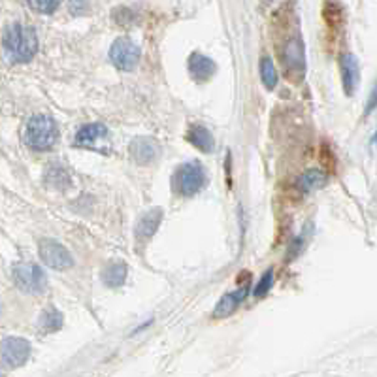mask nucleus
<instances>
[{
    "instance_id": "9",
    "label": "nucleus",
    "mask_w": 377,
    "mask_h": 377,
    "mask_svg": "<svg viewBox=\"0 0 377 377\" xmlns=\"http://www.w3.org/2000/svg\"><path fill=\"white\" fill-rule=\"evenodd\" d=\"M283 64L287 70V78L300 80L306 72V59H304V44L300 38H292L287 42L283 51Z\"/></svg>"
},
{
    "instance_id": "4",
    "label": "nucleus",
    "mask_w": 377,
    "mask_h": 377,
    "mask_svg": "<svg viewBox=\"0 0 377 377\" xmlns=\"http://www.w3.org/2000/svg\"><path fill=\"white\" fill-rule=\"evenodd\" d=\"M12 276H14L15 285H17L23 292H28V295H38L42 290H46L47 287L46 272H44L38 264L33 263L15 264Z\"/></svg>"
},
{
    "instance_id": "16",
    "label": "nucleus",
    "mask_w": 377,
    "mask_h": 377,
    "mask_svg": "<svg viewBox=\"0 0 377 377\" xmlns=\"http://www.w3.org/2000/svg\"><path fill=\"white\" fill-rule=\"evenodd\" d=\"M100 279L106 287H112V289L121 287L123 283H125V279H127V264L123 263L108 264L106 268L102 270Z\"/></svg>"
},
{
    "instance_id": "2",
    "label": "nucleus",
    "mask_w": 377,
    "mask_h": 377,
    "mask_svg": "<svg viewBox=\"0 0 377 377\" xmlns=\"http://www.w3.org/2000/svg\"><path fill=\"white\" fill-rule=\"evenodd\" d=\"M57 125L47 115H34L25 125L23 140L34 151H47L57 141Z\"/></svg>"
},
{
    "instance_id": "6",
    "label": "nucleus",
    "mask_w": 377,
    "mask_h": 377,
    "mask_svg": "<svg viewBox=\"0 0 377 377\" xmlns=\"http://www.w3.org/2000/svg\"><path fill=\"white\" fill-rule=\"evenodd\" d=\"M38 253L44 264L53 270H67L74 266V258L70 255V251L62 243L55 240H40L38 243Z\"/></svg>"
},
{
    "instance_id": "18",
    "label": "nucleus",
    "mask_w": 377,
    "mask_h": 377,
    "mask_svg": "<svg viewBox=\"0 0 377 377\" xmlns=\"http://www.w3.org/2000/svg\"><path fill=\"white\" fill-rule=\"evenodd\" d=\"M62 324H64V317L57 308H47L40 317V326L42 332H57V330L62 328Z\"/></svg>"
},
{
    "instance_id": "5",
    "label": "nucleus",
    "mask_w": 377,
    "mask_h": 377,
    "mask_svg": "<svg viewBox=\"0 0 377 377\" xmlns=\"http://www.w3.org/2000/svg\"><path fill=\"white\" fill-rule=\"evenodd\" d=\"M30 357V344L25 337L10 336L0 342V366L15 370L27 362Z\"/></svg>"
},
{
    "instance_id": "23",
    "label": "nucleus",
    "mask_w": 377,
    "mask_h": 377,
    "mask_svg": "<svg viewBox=\"0 0 377 377\" xmlns=\"http://www.w3.org/2000/svg\"><path fill=\"white\" fill-rule=\"evenodd\" d=\"M0 377H2V376H0Z\"/></svg>"
},
{
    "instance_id": "7",
    "label": "nucleus",
    "mask_w": 377,
    "mask_h": 377,
    "mask_svg": "<svg viewBox=\"0 0 377 377\" xmlns=\"http://www.w3.org/2000/svg\"><path fill=\"white\" fill-rule=\"evenodd\" d=\"M109 59L114 62V67L119 70H125V72L134 70L140 61V47L127 38H119L114 42V46L109 49Z\"/></svg>"
},
{
    "instance_id": "12",
    "label": "nucleus",
    "mask_w": 377,
    "mask_h": 377,
    "mask_svg": "<svg viewBox=\"0 0 377 377\" xmlns=\"http://www.w3.org/2000/svg\"><path fill=\"white\" fill-rule=\"evenodd\" d=\"M188 74L198 83H204V81L211 80L217 72L216 62L211 61L209 57L200 53H193L188 57Z\"/></svg>"
},
{
    "instance_id": "1",
    "label": "nucleus",
    "mask_w": 377,
    "mask_h": 377,
    "mask_svg": "<svg viewBox=\"0 0 377 377\" xmlns=\"http://www.w3.org/2000/svg\"><path fill=\"white\" fill-rule=\"evenodd\" d=\"M2 46L6 57L14 62H28L38 51V38L30 27L14 23L6 28Z\"/></svg>"
},
{
    "instance_id": "22",
    "label": "nucleus",
    "mask_w": 377,
    "mask_h": 377,
    "mask_svg": "<svg viewBox=\"0 0 377 377\" xmlns=\"http://www.w3.org/2000/svg\"><path fill=\"white\" fill-rule=\"evenodd\" d=\"M27 6L30 10H36L38 14H53L57 8L61 6V2L57 0H36V2H27Z\"/></svg>"
},
{
    "instance_id": "8",
    "label": "nucleus",
    "mask_w": 377,
    "mask_h": 377,
    "mask_svg": "<svg viewBox=\"0 0 377 377\" xmlns=\"http://www.w3.org/2000/svg\"><path fill=\"white\" fill-rule=\"evenodd\" d=\"M109 138V130L100 123H89V125H83V127L78 130L76 134L74 143L80 146V148L85 149H94V151H108L104 141Z\"/></svg>"
},
{
    "instance_id": "14",
    "label": "nucleus",
    "mask_w": 377,
    "mask_h": 377,
    "mask_svg": "<svg viewBox=\"0 0 377 377\" xmlns=\"http://www.w3.org/2000/svg\"><path fill=\"white\" fill-rule=\"evenodd\" d=\"M245 298H247V287H242V289L234 290V292L225 295V297L219 300V304L216 306V310H213V317H217V319H222V317L232 315V313H234V311L240 308V304H242Z\"/></svg>"
},
{
    "instance_id": "21",
    "label": "nucleus",
    "mask_w": 377,
    "mask_h": 377,
    "mask_svg": "<svg viewBox=\"0 0 377 377\" xmlns=\"http://www.w3.org/2000/svg\"><path fill=\"white\" fill-rule=\"evenodd\" d=\"M272 285H274V270L270 268L263 277H261V281L256 283L255 290H253V295L256 298H264L268 295V290L272 289Z\"/></svg>"
},
{
    "instance_id": "13",
    "label": "nucleus",
    "mask_w": 377,
    "mask_h": 377,
    "mask_svg": "<svg viewBox=\"0 0 377 377\" xmlns=\"http://www.w3.org/2000/svg\"><path fill=\"white\" fill-rule=\"evenodd\" d=\"M342 81H344L345 93L353 96L357 93L358 81H360V68L355 55H345L342 59Z\"/></svg>"
},
{
    "instance_id": "17",
    "label": "nucleus",
    "mask_w": 377,
    "mask_h": 377,
    "mask_svg": "<svg viewBox=\"0 0 377 377\" xmlns=\"http://www.w3.org/2000/svg\"><path fill=\"white\" fill-rule=\"evenodd\" d=\"M324 183H326V174L323 170H308L297 179V188L306 195V193H311L315 188L323 187Z\"/></svg>"
},
{
    "instance_id": "20",
    "label": "nucleus",
    "mask_w": 377,
    "mask_h": 377,
    "mask_svg": "<svg viewBox=\"0 0 377 377\" xmlns=\"http://www.w3.org/2000/svg\"><path fill=\"white\" fill-rule=\"evenodd\" d=\"M46 183L51 187L67 188L70 185V177H68L67 170L61 168V166H51L46 172Z\"/></svg>"
},
{
    "instance_id": "15",
    "label": "nucleus",
    "mask_w": 377,
    "mask_h": 377,
    "mask_svg": "<svg viewBox=\"0 0 377 377\" xmlns=\"http://www.w3.org/2000/svg\"><path fill=\"white\" fill-rule=\"evenodd\" d=\"M187 140L198 148L204 153H209L213 146H216V141H213V136L209 132L206 127H200V125H193V127L188 128L187 132Z\"/></svg>"
},
{
    "instance_id": "19",
    "label": "nucleus",
    "mask_w": 377,
    "mask_h": 377,
    "mask_svg": "<svg viewBox=\"0 0 377 377\" xmlns=\"http://www.w3.org/2000/svg\"><path fill=\"white\" fill-rule=\"evenodd\" d=\"M261 80H263L264 87L268 91H274L277 85V70L274 61L270 57H264L263 62H261Z\"/></svg>"
},
{
    "instance_id": "11",
    "label": "nucleus",
    "mask_w": 377,
    "mask_h": 377,
    "mask_svg": "<svg viewBox=\"0 0 377 377\" xmlns=\"http://www.w3.org/2000/svg\"><path fill=\"white\" fill-rule=\"evenodd\" d=\"M162 221V209L155 208V209H149L148 213H143V216L138 219L136 222V229H134V236H136V242L146 243L149 242L153 234H155L159 227H161Z\"/></svg>"
},
{
    "instance_id": "3",
    "label": "nucleus",
    "mask_w": 377,
    "mask_h": 377,
    "mask_svg": "<svg viewBox=\"0 0 377 377\" xmlns=\"http://www.w3.org/2000/svg\"><path fill=\"white\" fill-rule=\"evenodd\" d=\"M208 183V175L200 162H185L172 175V187L179 196L198 195Z\"/></svg>"
},
{
    "instance_id": "10",
    "label": "nucleus",
    "mask_w": 377,
    "mask_h": 377,
    "mask_svg": "<svg viewBox=\"0 0 377 377\" xmlns=\"http://www.w3.org/2000/svg\"><path fill=\"white\" fill-rule=\"evenodd\" d=\"M130 155L134 159V162L148 166L151 162H155L161 155V146L157 143V140L149 138V136H138L130 141Z\"/></svg>"
}]
</instances>
